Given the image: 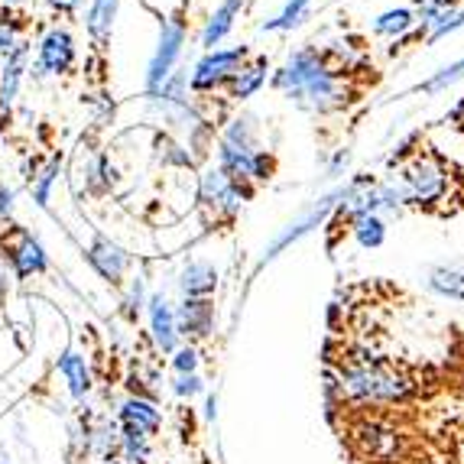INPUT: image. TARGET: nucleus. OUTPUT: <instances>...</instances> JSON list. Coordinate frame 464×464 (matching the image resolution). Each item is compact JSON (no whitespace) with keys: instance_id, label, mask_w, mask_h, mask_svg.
I'll list each match as a JSON object with an SVG mask.
<instances>
[{"instance_id":"f257e3e1","label":"nucleus","mask_w":464,"mask_h":464,"mask_svg":"<svg viewBox=\"0 0 464 464\" xmlns=\"http://www.w3.org/2000/svg\"><path fill=\"white\" fill-rule=\"evenodd\" d=\"M387 69L373 53L371 36L344 33L328 43H309L273 72V88L289 98L299 111L312 114L325 127H354L380 92Z\"/></svg>"},{"instance_id":"f03ea898","label":"nucleus","mask_w":464,"mask_h":464,"mask_svg":"<svg viewBox=\"0 0 464 464\" xmlns=\"http://www.w3.org/2000/svg\"><path fill=\"white\" fill-rule=\"evenodd\" d=\"M373 198L429 221H455L464 215V163L445 153L429 130H412L390 153Z\"/></svg>"},{"instance_id":"7ed1b4c3","label":"nucleus","mask_w":464,"mask_h":464,"mask_svg":"<svg viewBox=\"0 0 464 464\" xmlns=\"http://www.w3.org/2000/svg\"><path fill=\"white\" fill-rule=\"evenodd\" d=\"M218 169L231 179L234 186L240 188L244 198L256 192L260 186H266L276 172V156L270 150L256 147L254 133V117H234L231 124L221 133L218 143Z\"/></svg>"},{"instance_id":"20e7f679","label":"nucleus","mask_w":464,"mask_h":464,"mask_svg":"<svg viewBox=\"0 0 464 464\" xmlns=\"http://www.w3.org/2000/svg\"><path fill=\"white\" fill-rule=\"evenodd\" d=\"M198 201H201V208H205L211 225L231 227L240 215V205H244L247 198L240 195V188L234 186L231 179L218 169V166H208V169L198 176Z\"/></svg>"},{"instance_id":"39448f33","label":"nucleus","mask_w":464,"mask_h":464,"mask_svg":"<svg viewBox=\"0 0 464 464\" xmlns=\"http://www.w3.org/2000/svg\"><path fill=\"white\" fill-rule=\"evenodd\" d=\"M250 59L247 46L234 49H211L195 63L192 75H188V92L192 94H215L234 78V72Z\"/></svg>"},{"instance_id":"423d86ee","label":"nucleus","mask_w":464,"mask_h":464,"mask_svg":"<svg viewBox=\"0 0 464 464\" xmlns=\"http://www.w3.org/2000/svg\"><path fill=\"white\" fill-rule=\"evenodd\" d=\"M0 254H4V260H7L10 273L16 279H33L49 270L46 247L26 227H7V237L0 240Z\"/></svg>"},{"instance_id":"0eeeda50","label":"nucleus","mask_w":464,"mask_h":464,"mask_svg":"<svg viewBox=\"0 0 464 464\" xmlns=\"http://www.w3.org/2000/svg\"><path fill=\"white\" fill-rule=\"evenodd\" d=\"M182 46H186V24L179 16H169L163 20V30H160V43H156L153 55H150L147 65V92H160L163 82L172 75L176 69L179 55H182Z\"/></svg>"},{"instance_id":"6e6552de","label":"nucleus","mask_w":464,"mask_h":464,"mask_svg":"<svg viewBox=\"0 0 464 464\" xmlns=\"http://www.w3.org/2000/svg\"><path fill=\"white\" fill-rule=\"evenodd\" d=\"M75 55V36L65 26H49L36 43V65L43 75H69Z\"/></svg>"},{"instance_id":"1a4fd4ad","label":"nucleus","mask_w":464,"mask_h":464,"mask_svg":"<svg viewBox=\"0 0 464 464\" xmlns=\"http://www.w3.org/2000/svg\"><path fill=\"white\" fill-rule=\"evenodd\" d=\"M88 264L94 266V273H98L101 279H108V283H124L127 270H130V254H127L117 240L104 237V234H98V237L88 244Z\"/></svg>"},{"instance_id":"9d476101","label":"nucleus","mask_w":464,"mask_h":464,"mask_svg":"<svg viewBox=\"0 0 464 464\" xmlns=\"http://www.w3.org/2000/svg\"><path fill=\"white\" fill-rule=\"evenodd\" d=\"M266 78H270V59H266V55H250L247 63L234 72V78L221 92H225L227 101L240 104V101H247L250 94L260 92V88L266 85Z\"/></svg>"},{"instance_id":"9b49d317","label":"nucleus","mask_w":464,"mask_h":464,"mask_svg":"<svg viewBox=\"0 0 464 464\" xmlns=\"http://www.w3.org/2000/svg\"><path fill=\"white\" fill-rule=\"evenodd\" d=\"M176 328L179 334H186L188 344L208 338L215 328V305L211 299H182V305L176 309Z\"/></svg>"},{"instance_id":"f8f14e48","label":"nucleus","mask_w":464,"mask_h":464,"mask_svg":"<svg viewBox=\"0 0 464 464\" xmlns=\"http://www.w3.org/2000/svg\"><path fill=\"white\" fill-rule=\"evenodd\" d=\"M147 309H150V332H153L156 348L163 351V354H172L179 348V328H176V309L169 305L163 293H156L147 299Z\"/></svg>"},{"instance_id":"ddd939ff","label":"nucleus","mask_w":464,"mask_h":464,"mask_svg":"<svg viewBox=\"0 0 464 464\" xmlns=\"http://www.w3.org/2000/svg\"><path fill=\"white\" fill-rule=\"evenodd\" d=\"M26 59H30V43H24V46L14 49L10 55H4V65H0V111L4 114L20 98V85H24L26 78Z\"/></svg>"},{"instance_id":"4468645a","label":"nucleus","mask_w":464,"mask_h":464,"mask_svg":"<svg viewBox=\"0 0 464 464\" xmlns=\"http://www.w3.org/2000/svg\"><path fill=\"white\" fill-rule=\"evenodd\" d=\"M121 426L133 429V432L147 435V439H150V435L160 432V426H163V416H160V410H156L150 400H143V396H130V400L121 406Z\"/></svg>"},{"instance_id":"2eb2a0df","label":"nucleus","mask_w":464,"mask_h":464,"mask_svg":"<svg viewBox=\"0 0 464 464\" xmlns=\"http://www.w3.org/2000/svg\"><path fill=\"white\" fill-rule=\"evenodd\" d=\"M240 10H244V0H221L218 10L211 14V20L205 24V30H201V46L211 53L234 30V20L240 16Z\"/></svg>"},{"instance_id":"dca6fc26","label":"nucleus","mask_w":464,"mask_h":464,"mask_svg":"<svg viewBox=\"0 0 464 464\" xmlns=\"http://www.w3.org/2000/svg\"><path fill=\"white\" fill-rule=\"evenodd\" d=\"M179 286H182L186 299H208L218 286V270L211 264H205V260H195V264H188L182 270Z\"/></svg>"},{"instance_id":"f3484780","label":"nucleus","mask_w":464,"mask_h":464,"mask_svg":"<svg viewBox=\"0 0 464 464\" xmlns=\"http://www.w3.org/2000/svg\"><path fill=\"white\" fill-rule=\"evenodd\" d=\"M59 373L65 377L69 393L75 396V400L88 396V390H92V367H88L85 354H78V351H65V354L59 357Z\"/></svg>"},{"instance_id":"a211bd4d","label":"nucleus","mask_w":464,"mask_h":464,"mask_svg":"<svg viewBox=\"0 0 464 464\" xmlns=\"http://www.w3.org/2000/svg\"><path fill=\"white\" fill-rule=\"evenodd\" d=\"M117 10H121V0H92V7H88V16H85V26H88V36H92L98 46H104V43L111 39Z\"/></svg>"},{"instance_id":"6ab92c4d","label":"nucleus","mask_w":464,"mask_h":464,"mask_svg":"<svg viewBox=\"0 0 464 464\" xmlns=\"http://www.w3.org/2000/svg\"><path fill=\"white\" fill-rule=\"evenodd\" d=\"M59 172H63V156H53L36 176H30V192L33 201H36L39 208H49V201H53V188L59 182Z\"/></svg>"},{"instance_id":"aec40b11","label":"nucleus","mask_w":464,"mask_h":464,"mask_svg":"<svg viewBox=\"0 0 464 464\" xmlns=\"http://www.w3.org/2000/svg\"><path fill=\"white\" fill-rule=\"evenodd\" d=\"M24 43H26L24 24H20L10 10H4V14H0V55H10L14 49L24 46Z\"/></svg>"},{"instance_id":"412c9836","label":"nucleus","mask_w":464,"mask_h":464,"mask_svg":"<svg viewBox=\"0 0 464 464\" xmlns=\"http://www.w3.org/2000/svg\"><path fill=\"white\" fill-rule=\"evenodd\" d=\"M416 26V16H412V10H393V14H383L373 24V33H390V36H406V33Z\"/></svg>"},{"instance_id":"4be33fe9","label":"nucleus","mask_w":464,"mask_h":464,"mask_svg":"<svg viewBox=\"0 0 464 464\" xmlns=\"http://www.w3.org/2000/svg\"><path fill=\"white\" fill-rule=\"evenodd\" d=\"M143 305H147V283H143V276H133L130 286H127V295H124L127 318H137L140 312H143Z\"/></svg>"},{"instance_id":"5701e85b","label":"nucleus","mask_w":464,"mask_h":464,"mask_svg":"<svg viewBox=\"0 0 464 464\" xmlns=\"http://www.w3.org/2000/svg\"><path fill=\"white\" fill-rule=\"evenodd\" d=\"M172 367H176V373H195L198 371V348L195 344H186V348H176L172 351Z\"/></svg>"},{"instance_id":"b1692460","label":"nucleus","mask_w":464,"mask_h":464,"mask_svg":"<svg viewBox=\"0 0 464 464\" xmlns=\"http://www.w3.org/2000/svg\"><path fill=\"white\" fill-rule=\"evenodd\" d=\"M305 4H309V0H293V4H289V7L273 20V24H266V30H289L293 24H299L302 7H305Z\"/></svg>"},{"instance_id":"393cba45","label":"nucleus","mask_w":464,"mask_h":464,"mask_svg":"<svg viewBox=\"0 0 464 464\" xmlns=\"http://www.w3.org/2000/svg\"><path fill=\"white\" fill-rule=\"evenodd\" d=\"M441 124L449 127L451 133H458V137H464V94L451 104L449 111H445V117H441Z\"/></svg>"},{"instance_id":"a878e982","label":"nucleus","mask_w":464,"mask_h":464,"mask_svg":"<svg viewBox=\"0 0 464 464\" xmlns=\"http://www.w3.org/2000/svg\"><path fill=\"white\" fill-rule=\"evenodd\" d=\"M176 393H179V396H198V393H201V380H198V373H179V380H176Z\"/></svg>"},{"instance_id":"bb28decb","label":"nucleus","mask_w":464,"mask_h":464,"mask_svg":"<svg viewBox=\"0 0 464 464\" xmlns=\"http://www.w3.org/2000/svg\"><path fill=\"white\" fill-rule=\"evenodd\" d=\"M14 198H16V192L7 186V182H0V221H7L10 215H14Z\"/></svg>"},{"instance_id":"cd10ccee","label":"nucleus","mask_w":464,"mask_h":464,"mask_svg":"<svg viewBox=\"0 0 464 464\" xmlns=\"http://www.w3.org/2000/svg\"><path fill=\"white\" fill-rule=\"evenodd\" d=\"M49 10H55V14H75L78 7H82V0H43Z\"/></svg>"},{"instance_id":"c85d7f7f","label":"nucleus","mask_w":464,"mask_h":464,"mask_svg":"<svg viewBox=\"0 0 464 464\" xmlns=\"http://www.w3.org/2000/svg\"><path fill=\"white\" fill-rule=\"evenodd\" d=\"M7 283H10V266L4 260V254H0V293H7Z\"/></svg>"},{"instance_id":"c756f323","label":"nucleus","mask_w":464,"mask_h":464,"mask_svg":"<svg viewBox=\"0 0 464 464\" xmlns=\"http://www.w3.org/2000/svg\"><path fill=\"white\" fill-rule=\"evenodd\" d=\"M24 4H26V0H0V7L10 10V14H14V10H20Z\"/></svg>"},{"instance_id":"7c9ffc66","label":"nucleus","mask_w":464,"mask_h":464,"mask_svg":"<svg viewBox=\"0 0 464 464\" xmlns=\"http://www.w3.org/2000/svg\"><path fill=\"white\" fill-rule=\"evenodd\" d=\"M0 464H7V461H0Z\"/></svg>"}]
</instances>
